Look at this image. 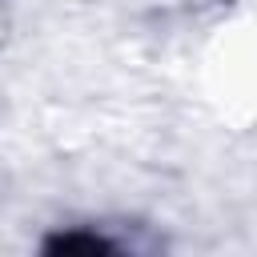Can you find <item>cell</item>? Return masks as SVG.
I'll return each mask as SVG.
<instances>
[{"label": "cell", "mask_w": 257, "mask_h": 257, "mask_svg": "<svg viewBox=\"0 0 257 257\" xmlns=\"http://www.w3.org/2000/svg\"><path fill=\"white\" fill-rule=\"evenodd\" d=\"M108 249H112L108 241H100V237H80V233L48 241V253H88V257H96V253H108Z\"/></svg>", "instance_id": "obj_1"}]
</instances>
